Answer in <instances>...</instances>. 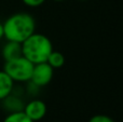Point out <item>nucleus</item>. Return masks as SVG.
I'll return each mask as SVG.
<instances>
[{
    "label": "nucleus",
    "mask_w": 123,
    "mask_h": 122,
    "mask_svg": "<svg viewBox=\"0 0 123 122\" xmlns=\"http://www.w3.org/2000/svg\"><path fill=\"white\" fill-rule=\"evenodd\" d=\"M23 3L27 6L30 8H37V6H40L41 4H43L45 2V0H22Z\"/></svg>",
    "instance_id": "obj_12"
},
{
    "label": "nucleus",
    "mask_w": 123,
    "mask_h": 122,
    "mask_svg": "<svg viewBox=\"0 0 123 122\" xmlns=\"http://www.w3.org/2000/svg\"><path fill=\"white\" fill-rule=\"evenodd\" d=\"M47 63L52 67L53 69L61 68L65 64V56L58 51H52L47 60Z\"/></svg>",
    "instance_id": "obj_9"
},
{
    "label": "nucleus",
    "mask_w": 123,
    "mask_h": 122,
    "mask_svg": "<svg viewBox=\"0 0 123 122\" xmlns=\"http://www.w3.org/2000/svg\"><path fill=\"white\" fill-rule=\"evenodd\" d=\"M47 105L41 99H32L24 105L23 112L34 122L42 120L47 115Z\"/></svg>",
    "instance_id": "obj_5"
},
{
    "label": "nucleus",
    "mask_w": 123,
    "mask_h": 122,
    "mask_svg": "<svg viewBox=\"0 0 123 122\" xmlns=\"http://www.w3.org/2000/svg\"><path fill=\"white\" fill-rule=\"evenodd\" d=\"M1 54L6 62L19 57L22 56V44L18 42L6 40V44L2 47Z\"/></svg>",
    "instance_id": "obj_6"
},
{
    "label": "nucleus",
    "mask_w": 123,
    "mask_h": 122,
    "mask_svg": "<svg viewBox=\"0 0 123 122\" xmlns=\"http://www.w3.org/2000/svg\"><path fill=\"white\" fill-rule=\"evenodd\" d=\"M79 1H85V0H79Z\"/></svg>",
    "instance_id": "obj_15"
},
{
    "label": "nucleus",
    "mask_w": 123,
    "mask_h": 122,
    "mask_svg": "<svg viewBox=\"0 0 123 122\" xmlns=\"http://www.w3.org/2000/svg\"><path fill=\"white\" fill-rule=\"evenodd\" d=\"M89 122H115V120L106 115H95L90 119Z\"/></svg>",
    "instance_id": "obj_11"
},
{
    "label": "nucleus",
    "mask_w": 123,
    "mask_h": 122,
    "mask_svg": "<svg viewBox=\"0 0 123 122\" xmlns=\"http://www.w3.org/2000/svg\"><path fill=\"white\" fill-rule=\"evenodd\" d=\"M3 38L8 41L22 43L36 32V21L29 13L19 12L12 14L4 21Z\"/></svg>",
    "instance_id": "obj_1"
},
{
    "label": "nucleus",
    "mask_w": 123,
    "mask_h": 122,
    "mask_svg": "<svg viewBox=\"0 0 123 122\" xmlns=\"http://www.w3.org/2000/svg\"><path fill=\"white\" fill-rule=\"evenodd\" d=\"M54 1H57V2H61V1H64V0H54Z\"/></svg>",
    "instance_id": "obj_14"
},
{
    "label": "nucleus",
    "mask_w": 123,
    "mask_h": 122,
    "mask_svg": "<svg viewBox=\"0 0 123 122\" xmlns=\"http://www.w3.org/2000/svg\"><path fill=\"white\" fill-rule=\"evenodd\" d=\"M34 64L23 55L4 63L3 71L14 82H28L31 77Z\"/></svg>",
    "instance_id": "obj_3"
},
{
    "label": "nucleus",
    "mask_w": 123,
    "mask_h": 122,
    "mask_svg": "<svg viewBox=\"0 0 123 122\" xmlns=\"http://www.w3.org/2000/svg\"><path fill=\"white\" fill-rule=\"evenodd\" d=\"M3 122H34L31 121L23 111L11 112L4 118Z\"/></svg>",
    "instance_id": "obj_10"
},
{
    "label": "nucleus",
    "mask_w": 123,
    "mask_h": 122,
    "mask_svg": "<svg viewBox=\"0 0 123 122\" xmlns=\"http://www.w3.org/2000/svg\"><path fill=\"white\" fill-rule=\"evenodd\" d=\"M2 104H3V107L9 114L11 112H17V111H23L24 109V105L21 98H19L17 95H14L13 92L10 95L6 97V98L2 99Z\"/></svg>",
    "instance_id": "obj_7"
},
{
    "label": "nucleus",
    "mask_w": 123,
    "mask_h": 122,
    "mask_svg": "<svg viewBox=\"0 0 123 122\" xmlns=\"http://www.w3.org/2000/svg\"><path fill=\"white\" fill-rule=\"evenodd\" d=\"M3 38V25L2 23H0V40Z\"/></svg>",
    "instance_id": "obj_13"
},
{
    "label": "nucleus",
    "mask_w": 123,
    "mask_h": 122,
    "mask_svg": "<svg viewBox=\"0 0 123 122\" xmlns=\"http://www.w3.org/2000/svg\"><path fill=\"white\" fill-rule=\"evenodd\" d=\"M22 44V55L32 64L47 62L49 55L53 51L52 42L45 35L34 32Z\"/></svg>",
    "instance_id": "obj_2"
},
{
    "label": "nucleus",
    "mask_w": 123,
    "mask_h": 122,
    "mask_svg": "<svg viewBox=\"0 0 123 122\" xmlns=\"http://www.w3.org/2000/svg\"><path fill=\"white\" fill-rule=\"evenodd\" d=\"M54 75V69L47 62L39 63L34 65V69L30 77V82L37 85L38 88L45 86L52 81Z\"/></svg>",
    "instance_id": "obj_4"
},
{
    "label": "nucleus",
    "mask_w": 123,
    "mask_h": 122,
    "mask_svg": "<svg viewBox=\"0 0 123 122\" xmlns=\"http://www.w3.org/2000/svg\"><path fill=\"white\" fill-rule=\"evenodd\" d=\"M13 91H14V81L3 70H0V101L6 98Z\"/></svg>",
    "instance_id": "obj_8"
}]
</instances>
